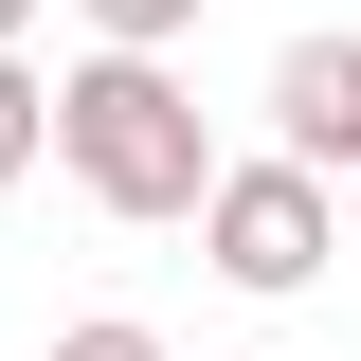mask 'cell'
Returning <instances> with one entry per match:
<instances>
[{"label": "cell", "mask_w": 361, "mask_h": 361, "mask_svg": "<svg viewBox=\"0 0 361 361\" xmlns=\"http://www.w3.org/2000/svg\"><path fill=\"white\" fill-rule=\"evenodd\" d=\"M54 163L90 180V217H199V180H217V127H199V90L163 54H73L54 73Z\"/></svg>", "instance_id": "6da1fadb"}, {"label": "cell", "mask_w": 361, "mask_h": 361, "mask_svg": "<svg viewBox=\"0 0 361 361\" xmlns=\"http://www.w3.org/2000/svg\"><path fill=\"white\" fill-rule=\"evenodd\" d=\"M199 253H217L235 289H307V271L343 253V199H325L307 163H217L199 180Z\"/></svg>", "instance_id": "7a4b0ae2"}, {"label": "cell", "mask_w": 361, "mask_h": 361, "mask_svg": "<svg viewBox=\"0 0 361 361\" xmlns=\"http://www.w3.org/2000/svg\"><path fill=\"white\" fill-rule=\"evenodd\" d=\"M271 163L361 180V37H289L271 54Z\"/></svg>", "instance_id": "3957f363"}, {"label": "cell", "mask_w": 361, "mask_h": 361, "mask_svg": "<svg viewBox=\"0 0 361 361\" xmlns=\"http://www.w3.org/2000/svg\"><path fill=\"white\" fill-rule=\"evenodd\" d=\"M199 37V0H90V54H180Z\"/></svg>", "instance_id": "277c9868"}, {"label": "cell", "mask_w": 361, "mask_h": 361, "mask_svg": "<svg viewBox=\"0 0 361 361\" xmlns=\"http://www.w3.org/2000/svg\"><path fill=\"white\" fill-rule=\"evenodd\" d=\"M18 163H54V90L0 54V180H18Z\"/></svg>", "instance_id": "5b68a950"}, {"label": "cell", "mask_w": 361, "mask_h": 361, "mask_svg": "<svg viewBox=\"0 0 361 361\" xmlns=\"http://www.w3.org/2000/svg\"><path fill=\"white\" fill-rule=\"evenodd\" d=\"M54 361H163V325H127V307H90V325H54Z\"/></svg>", "instance_id": "8992f818"}, {"label": "cell", "mask_w": 361, "mask_h": 361, "mask_svg": "<svg viewBox=\"0 0 361 361\" xmlns=\"http://www.w3.org/2000/svg\"><path fill=\"white\" fill-rule=\"evenodd\" d=\"M18 37H37V0H0V54H18Z\"/></svg>", "instance_id": "52a82bcc"}, {"label": "cell", "mask_w": 361, "mask_h": 361, "mask_svg": "<svg viewBox=\"0 0 361 361\" xmlns=\"http://www.w3.org/2000/svg\"><path fill=\"white\" fill-rule=\"evenodd\" d=\"M343 235H361V180H343Z\"/></svg>", "instance_id": "ba28073f"}]
</instances>
